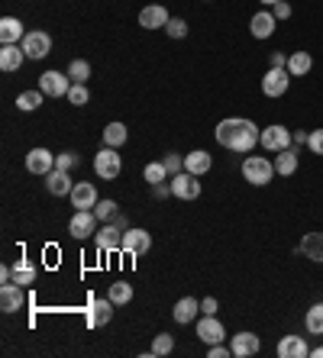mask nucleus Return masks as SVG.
Here are the masks:
<instances>
[{"mask_svg":"<svg viewBox=\"0 0 323 358\" xmlns=\"http://www.w3.org/2000/svg\"><path fill=\"white\" fill-rule=\"evenodd\" d=\"M259 136H262V129L246 117H226V120H220L214 129V139L220 142L224 149L236 152V155H249V152L259 145Z\"/></svg>","mask_w":323,"mask_h":358,"instance_id":"f257e3e1","label":"nucleus"},{"mask_svg":"<svg viewBox=\"0 0 323 358\" xmlns=\"http://www.w3.org/2000/svg\"><path fill=\"white\" fill-rule=\"evenodd\" d=\"M242 178H246L252 187H266L275 178V159H266V155H252L249 152L242 159Z\"/></svg>","mask_w":323,"mask_h":358,"instance_id":"f03ea898","label":"nucleus"},{"mask_svg":"<svg viewBox=\"0 0 323 358\" xmlns=\"http://www.w3.org/2000/svg\"><path fill=\"white\" fill-rule=\"evenodd\" d=\"M259 145H262L266 152H272V155H278V152H284V149H291V145H294V133H291L288 126H282V123H272V126H266V129H262Z\"/></svg>","mask_w":323,"mask_h":358,"instance_id":"7ed1b4c3","label":"nucleus"},{"mask_svg":"<svg viewBox=\"0 0 323 358\" xmlns=\"http://www.w3.org/2000/svg\"><path fill=\"white\" fill-rule=\"evenodd\" d=\"M94 171H97L100 181H114V178H120V171H123V159L116 155V149L104 145V149L94 155Z\"/></svg>","mask_w":323,"mask_h":358,"instance_id":"20e7f679","label":"nucleus"},{"mask_svg":"<svg viewBox=\"0 0 323 358\" xmlns=\"http://www.w3.org/2000/svg\"><path fill=\"white\" fill-rule=\"evenodd\" d=\"M71 84L75 81L68 78V71H46V75H39V91L46 97H68Z\"/></svg>","mask_w":323,"mask_h":358,"instance_id":"39448f33","label":"nucleus"},{"mask_svg":"<svg viewBox=\"0 0 323 358\" xmlns=\"http://www.w3.org/2000/svg\"><path fill=\"white\" fill-rule=\"evenodd\" d=\"M68 233H71V239H91L97 233V213L94 210H75V217L68 220Z\"/></svg>","mask_w":323,"mask_h":358,"instance_id":"423d86ee","label":"nucleus"},{"mask_svg":"<svg viewBox=\"0 0 323 358\" xmlns=\"http://www.w3.org/2000/svg\"><path fill=\"white\" fill-rule=\"evenodd\" d=\"M288 87H291L288 68H268L266 75H262V94L266 97H284Z\"/></svg>","mask_w":323,"mask_h":358,"instance_id":"0eeeda50","label":"nucleus"},{"mask_svg":"<svg viewBox=\"0 0 323 358\" xmlns=\"http://www.w3.org/2000/svg\"><path fill=\"white\" fill-rule=\"evenodd\" d=\"M20 45H23L26 59L39 62V59H46V55L52 52V36H49V33H42V29H36V33H26Z\"/></svg>","mask_w":323,"mask_h":358,"instance_id":"6e6552de","label":"nucleus"},{"mask_svg":"<svg viewBox=\"0 0 323 358\" xmlns=\"http://www.w3.org/2000/svg\"><path fill=\"white\" fill-rule=\"evenodd\" d=\"M172 181V197L178 200H198L200 197V178L191 175V171H181V175L168 178Z\"/></svg>","mask_w":323,"mask_h":358,"instance_id":"1a4fd4ad","label":"nucleus"},{"mask_svg":"<svg viewBox=\"0 0 323 358\" xmlns=\"http://www.w3.org/2000/svg\"><path fill=\"white\" fill-rule=\"evenodd\" d=\"M230 349H233V358H252V355H259V349H262V339H259L256 333L242 329V333H236L230 339Z\"/></svg>","mask_w":323,"mask_h":358,"instance_id":"9d476101","label":"nucleus"},{"mask_svg":"<svg viewBox=\"0 0 323 358\" xmlns=\"http://www.w3.org/2000/svg\"><path fill=\"white\" fill-rule=\"evenodd\" d=\"M52 168H55V155H52L49 149H29L26 152V171H29V175H49Z\"/></svg>","mask_w":323,"mask_h":358,"instance_id":"9b49d317","label":"nucleus"},{"mask_svg":"<svg viewBox=\"0 0 323 358\" xmlns=\"http://www.w3.org/2000/svg\"><path fill=\"white\" fill-rule=\"evenodd\" d=\"M26 307V294H23V284H4L0 287V310L4 313H20Z\"/></svg>","mask_w":323,"mask_h":358,"instance_id":"f8f14e48","label":"nucleus"},{"mask_svg":"<svg viewBox=\"0 0 323 358\" xmlns=\"http://www.w3.org/2000/svg\"><path fill=\"white\" fill-rule=\"evenodd\" d=\"M94 242H97V252H116V249H123V229H120L116 223L100 226L97 233H94Z\"/></svg>","mask_w":323,"mask_h":358,"instance_id":"ddd939ff","label":"nucleus"},{"mask_svg":"<svg viewBox=\"0 0 323 358\" xmlns=\"http://www.w3.org/2000/svg\"><path fill=\"white\" fill-rule=\"evenodd\" d=\"M310 355V345H307V336H282L278 339V358H307Z\"/></svg>","mask_w":323,"mask_h":358,"instance_id":"4468645a","label":"nucleus"},{"mask_svg":"<svg viewBox=\"0 0 323 358\" xmlns=\"http://www.w3.org/2000/svg\"><path fill=\"white\" fill-rule=\"evenodd\" d=\"M152 249V236L146 233V229H126L123 233V252L126 255H146V252Z\"/></svg>","mask_w":323,"mask_h":358,"instance_id":"2eb2a0df","label":"nucleus"},{"mask_svg":"<svg viewBox=\"0 0 323 358\" xmlns=\"http://www.w3.org/2000/svg\"><path fill=\"white\" fill-rule=\"evenodd\" d=\"M275 26H278V20H275L272 10H259L249 20V33H252V39H268L275 33Z\"/></svg>","mask_w":323,"mask_h":358,"instance_id":"dca6fc26","label":"nucleus"},{"mask_svg":"<svg viewBox=\"0 0 323 358\" xmlns=\"http://www.w3.org/2000/svg\"><path fill=\"white\" fill-rule=\"evenodd\" d=\"M71 207L75 210H94L97 207V187L91 181H78L71 187Z\"/></svg>","mask_w":323,"mask_h":358,"instance_id":"f3484780","label":"nucleus"},{"mask_svg":"<svg viewBox=\"0 0 323 358\" xmlns=\"http://www.w3.org/2000/svg\"><path fill=\"white\" fill-rule=\"evenodd\" d=\"M198 339L204 342V345H214V342H226V329L224 323L217 317H204L198 323Z\"/></svg>","mask_w":323,"mask_h":358,"instance_id":"a211bd4d","label":"nucleus"},{"mask_svg":"<svg viewBox=\"0 0 323 358\" xmlns=\"http://www.w3.org/2000/svg\"><path fill=\"white\" fill-rule=\"evenodd\" d=\"M71 171H62V168H52L49 175H46V191L52 194V197H65V194H71Z\"/></svg>","mask_w":323,"mask_h":358,"instance_id":"6ab92c4d","label":"nucleus"},{"mask_svg":"<svg viewBox=\"0 0 323 358\" xmlns=\"http://www.w3.org/2000/svg\"><path fill=\"white\" fill-rule=\"evenodd\" d=\"M114 300H91V307H88V326H107L114 320Z\"/></svg>","mask_w":323,"mask_h":358,"instance_id":"aec40b11","label":"nucleus"},{"mask_svg":"<svg viewBox=\"0 0 323 358\" xmlns=\"http://www.w3.org/2000/svg\"><path fill=\"white\" fill-rule=\"evenodd\" d=\"M26 36L23 23L17 17H4L0 20V45H20Z\"/></svg>","mask_w":323,"mask_h":358,"instance_id":"412c9836","label":"nucleus"},{"mask_svg":"<svg viewBox=\"0 0 323 358\" xmlns=\"http://www.w3.org/2000/svg\"><path fill=\"white\" fill-rule=\"evenodd\" d=\"M198 313H200V300L198 297H181L178 303H174V310H172L174 323H181V326L194 323V320H198Z\"/></svg>","mask_w":323,"mask_h":358,"instance_id":"4be33fe9","label":"nucleus"},{"mask_svg":"<svg viewBox=\"0 0 323 358\" xmlns=\"http://www.w3.org/2000/svg\"><path fill=\"white\" fill-rule=\"evenodd\" d=\"M210 168H214V159H210V152H204V149H194V152H188L184 155V171H191V175H207Z\"/></svg>","mask_w":323,"mask_h":358,"instance_id":"5701e85b","label":"nucleus"},{"mask_svg":"<svg viewBox=\"0 0 323 358\" xmlns=\"http://www.w3.org/2000/svg\"><path fill=\"white\" fill-rule=\"evenodd\" d=\"M168 20H172V17H168V10L158 7V3H156V7H146L139 13V26H142V29H165Z\"/></svg>","mask_w":323,"mask_h":358,"instance_id":"b1692460","label":"nucleus"},{"mask_svg":"<svg viewBox=\"0 0 323 358\" xmlns=\"http://www.w3.org/2000/svg\"><path fill=\"white\" fill-rule=\"evenodd\" d=\"M26 62L23 45H0V71H20Z\"/></svg>","mask_w":323,"mask_h":358,"instance_id":"393cba45","label":"nucleus"},{"mask_svg":"<svg viewBox=\"0 0 323 358\" xmlns=\"http://www.w3.org/2000/svg\"><path fill=\"white\" fill-rule=\"evenodd\" d=\"M298 171V149L291 145V149H284V152H278L275 155V175L278 178H291Z\"/></svg>","mask_w":323,"mask_h":358,"instance_id":"a878e982","label":"nucleus"},{"mask_svg":"<svg viewBox=\"0 0 323 358\" xmlns=\"http://www.w3.org/2000/svg\"><path fill=\"white\" fill-rule=\"evenodd\" d=\"M301 252H304V259L323 265V233H304V239H301Z\"/></svg>","mask_w":323,"mask_h":358,"instance_id":"bb28decb","label":"nucleus"},{"mask_svg":"<svg viewBox=\"0 0 323 358\" xmlns=\"http://www.w3.org/2000/svg\"><path fill=\"white\" fill-rule=\"evenodd\" d=\"M310 68H314V59H310V52H291V55H288V75H291V78L310 75Z\"/></svg>","mask_w":323,"mask_h":358,"instance_id":"cd10ccee","label":"nucleus"},{"mask_svg":"<svg viewBox=\"0 0 323 358\" xmlns=\"http://www.w3.org/2000/svg\"><path fill=\"white\" fill-rule=\"evenodd\" d=\"M130 139V129H126L123 123H107L104 126V145H110V149H120V145H123V142Z\"/></svg>","mask_w":323,"mask_h":358,"instance_id":"c85d7f7f","label":"nucleus"},{"mask_svg":"<svg viewBox=\"0 0 323 358\" xmlns=\"http://www.w3.org/2000/svg\"><path fill=\"white\" fill-rule=\"evenodd\" d=\"M107 297L114 300L116 307H126V303L133 300V284H130V281H114L107 287Z\"/></svg>","mask_w":323,"mask_h":358,"instance_id":"c756f323","label":"nucleus"},{"mask_svg":"<svg viewBox=\"0 0 323 358\" xmlns=\"http://www.w3.org/2000/svg\"><path fill=\"white\" fill-rule=\"evenodd\" d=\"M42 103H46V94L36 87V91H20L17 94V107L23 110V113H33V110H39Z\"/></svg>","mask_w":323,"mask_h":358,"instance_id":"7c9ffc66","label":"nucleus"},{"mask_svg":"<svg viewBox=\"0 0 323 358\" xmlns=\"http://www.w3.org/2000/svg\"><path fill=\"white\" fill-rule=\"evenodd\" d=\"M304 329L310 336H323V303H314L304 313Z\"/></svg>","mask_w":323,"mask_h":358,"instance_id":"2f4dec72","label":"nucleus"},{"mask_svg":"<svg viewBox=\"0 0 323 358\" xmlns=\"http://www.w3.org/2000/svg\"><path fill=\"white\" fill-rule=\"evenodd\" d=\"M36 281V265L29 259H20L17 265H13V284H33Z\"/></svg>","mask_w":323,"mask_h":358,"instance_id":"473e14b6","label":"nucleus"},{"mask_svg":"<svg viewBox=\"0 0 323 358\" xmlns=\"http://www.w3.org/2000/svg\"><path fill=\"white\" fill-rule=\"evenodd\" d=\"M68 78L75 84H88V78H91V62H84V59L68 62Z\"/></svg>","mask_w":323,"mask_h":358,"instance_id":"72a5a7b5","label":"nucleus"},{"mask_svg":"<svg viewBox=\"0 0 323 358\" xmlns=\"http://www.w3.org/2000/svg\"><path fill=\"white\" fill-rule=\"evenodd\" d=\"M142 178L149 181V187H156V184L168 181V171H165V165H162V162H149V165L142 168Z\"/></svg>","mask_w":323,"mask_h":358,"instance_id":"f704fd0d","label":"nucleus"},{"mask_svg":"<svg viewBox=\"0 0 323 358\" xmlns=\"http://www.w3.org/2000/svg\"><path fill=\"white\" fill-rule=\"evenodd\" d=\"M174 349V336H168V333H158L156 339H152V349H149V355H156V358H162V355H168V352Z\"/></svg>","mask_w":323,"mask_h":358,"instance_id":"c9c22d12","label":"nucleus"},{"mask_svg":"<svg viewBox=\"0 0 323 358\" xmlns=\"http://www.w3.org/2000/svg\"><path fill=\"white\" fill-rule=\"evenodd\" d=\"M94 213H97V220H104V223H114V217L120 213V210H116V200L104 197V200H97V207H94Z\"/></svg>","mask_w":323,"mask_h":358,"instance_id":"e433bc0d","label":"nucleus"},{"mask_svg":"<svg viewBox=\"0 0 323 358\" xmlns=\"http://www.w3.org/2000/svg\"><path fill=\"white\" fill-rule=\"evenodd\" d=\"M68 103L71 107H84L88 100H91V91H88V84H71V91H68Z\"/></svg>","mask_w":323,"mask_h":358,"instance_id":"4c0bfd02","label":"nucleus"},{"mask_svg":"<svg viewBox=\"0 0 323 358\" xmlns=\"http://www.w3.org/2000/svg\"><path fill=\"white\" fill-rule=\"evenodd\" d=\"M162 165H165L168 178H174V175H181V171H184V155H178V152H168L165 159H162Z\"/></svg>","mask_w":323,"mask_h":358,"instance_id":"58836bf2","label":"nucleus"},{"mask_svg":"<svg viewBox=\"0 0 323 358\" xmlns=\"http://www.w3.org/2000/svg\"><path fill=\"white\" fill-rule=\"evenodd\" d=\"M165 33L172 36V39H184V36H188V23H184L181 17H174V20H168Z\"/></svg>","mask_w":323,"mask_h":358,"instance_id":"ea45409f","label":"nucleus"},{"mask_svg":"<svg viewBox=\"0 0 323 358\" xmlns=\"http://www.w3.org/2000/svg\"><path fill=\"white\" fill-rule=\"evenodd\" d=\"M78 152H62V155H55V168H62V171H71V168H78Z\"/></svg>","mask_w":323,"mask_h":358,"instance_id":"a19ab883","label":"nucleus"},{"mask_svg":"<svg viewBox=\"0 0 323 358\" xmlns=\"http://www.w3.org/2000/svg\"><path fill=\"white\" fill-rule=\"evenodd\" d=\"M307 149L314 152V155H323V129H310L307 133Z\"/></svg>","mask_w":323,"mask_h":358,"instance_id":"79ce46f5","label":"nucleus"},{"mask_svg":"<svg viewBox=\"0 0 323 358\" xmlns=\"http://www.w3.org/2000/svg\"><path fill=\"white\" fill-rule=\"evenodd\" d=\"M233 355V349L226 345V342H214V345H207V358H226Z\"/></svg>","mask_w":323,"mask_h":358,"instance_id":"37998d69","label":"nucleus"},{"mask_svg":"<svg viewBox=\"0 0 323 358\" xmlns=\"http://www.w3.org/2000/svg\"><path fill=\"white\" fill-rule=\"evenodd\" d=\"M272 13H275V20H288L291 13H294V10H291V3H288V0H278V3H275V7H272Z\"/></svg>","mask_w":323,"mask_h":358,"instance_id":"c03bdc74","label":"nucleus"},{"mask_svg":"<svg viewBox=\"0 0 323 358\" xmlns=\"http://www.w3.org/2000/svg\"><path fill=\"white\" fill-rule=\"evenodd\" d=\"M200 313H204V317H217V297L200 300Z\"/></svg>","mask_w":323,"mask_h":358,"instance_id":"a18cd8bd","label":"nucleus"},{"mask_svg":"<svg viewBox=\"0 0 323 358\" xmlns=\"http://www.w3.org/2000/svg\"><path fill=\"white\" fill-rule=\"evenodd\" d=\"M268 68H288V55L284 52H272L268 55Z\"/></svg>","mask_w":323,"mask_h":358,"instance_id":"49530a36","label":"nucleus"},{"mask_svg":"<svg viewBox=\"0 0 323 358\" xmlns=\"http://www.w3.org/2000/svg\"><path fill=\"white\" fill-rule=\"evenodd\" d=\"M0 281H4V284H10V281H13V268H7V265L0 268Z\"/></svg>","mask_w":323,"mask_h":358,"instance_id":"de8ad7c7","label":"nucleus"},{"mask_svg":"<svg viewBox=\"0 0 323 358\" xmlns=\"http://www.w3.org/2000/svg\"><path fill=\"white\" fill-rule=\"evenodd\" d=\"M294 145H307V133H294Z\"/></svg>","mask_w":323,"mask_h":358,"instance_id":"09e8293b","label":"nucleus"},{"mask_svg":"<svg viewBox=\"0 0 323 358\" xmlns=\"http://www.w3.org/2000/svg\"><path fill=\"white\" fill-rule=\"evenodd\" d=\"M310 355H314V358H323V345H317V349H310Z\"/></svg>","mask_w":323,"mask_h":358,"instance_id":"8fccbe9b","label":"nucleus"},{"mask_svg":"<svg viewBox=\"0 0 323 358\" xmlns=\"http://www.w3.org/2000/svg\"><path fill=\"white\" fill-rule=\"evenodd\" d=\"M259 3H266V7H275V3H278V0H259Z\"/></svg>","mask_w":323,"mask_h":358,"instance_id":"3c124183","label":"nucleus"},{"mask_svg":"<svg viewBox=\"0 0 323 358\" xmlns=\"http://www.w3.org/2000/svg\"><path fill=\"white\" fill-rule=\"evenodd\" d=\"M207 3H210V0H207Z\"/></svg>","mask_w":323,"mask_h":358,"instance_id":"603ef678","label":"nucleus"}]
</instances>
